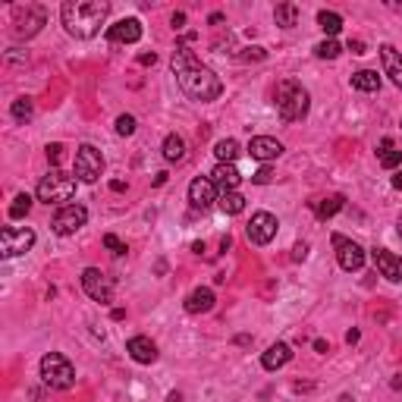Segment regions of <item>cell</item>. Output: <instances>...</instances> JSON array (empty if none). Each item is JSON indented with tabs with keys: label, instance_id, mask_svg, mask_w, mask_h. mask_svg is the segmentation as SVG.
Segmentation results:
<instances>
[{
	"label": "cell",
	"instance_id": "obj_1",
	"mask_svg": "<svg viewBox=\"0 0 402 402\" xmlns=\"http://www.w3.org/2000/svg\"><path fill=\"white\" fill-rule=\"evenodd\" d=\"M173 73L176 82H179L182 94H188L192 100H217L223 94V82L214 69H207L204 63L195 60V54L186 47V44H176L173 50Z\"/></svg>",
	"mask_w": 402,
	"mask_h": 402
},
{
	"label": "cell",
	"instance_id": "obj_2",
	"mask_svg": "<svg viewBox=\"0 0 402 402\" xmlns=\"http://www.w3.org/2000/svg\"><path fill=\"white\" fill-rule=\"evenodd\" d=\"M110 16V3L107 0H66L60 6L63 29L75 38H94L100 25Z\"/></svg>",
	"mask_w": 402,
	"mask_h": 402
},
{
	"label": "cell",
	"instance_id": "obj_3",
	"mask_svg": "<svg viewBox=\"0 0 402 402\" xmlns=\"http://www.w3.org/2000/svg\"><path fill=\"white\" fill-rule=\"evenodd\" d=\"M274 104H276V113H280L283 123H299V119H305L308 107H311V98H308V91L295 79H283L280 85H276Z\"/></svg>",
	"mask_w": 402,
	"mask_h": 402
},
{
	"label": "cell",
	"instance_id": "obj_4",
	"mask_svg": "<svg viewBox=\"0 0 402 402\" xmlns=\"http://www.w3.org/2000/svg\"><path fill=\"white\" fill-rule=\"evenodd\" d=\"M75 195V176L63 173L60 167H50V173L38 182V201L44 204H66L69 198Z\"/></svg>",
	"mask_w": 402,
	"mask_h": 402
},
{
	"label": "cell",
	"instance_id": "obj_5",
	"mask_svg": "<svg viewBox=\"0 0 402 402\" xmlns=\"http://www.w3.org/2000/svg\"><path fill=\"white\" fill-rule=\"evenodd\" d=\"M41 380L47 383L50 389H69L75 383V368L66 355L60 352H47L41 358Z\"/></svg>",
	"mask_w": 402,
	"mask_h": 402
},
{
	"label": "cell",
	"instance_id": "obj_6",
	"mask_svg": "<svg viewBox=\"0 0 402 402\" xmlns=\"http://www.w3.org/2000/svg\"><path fill=\"white\" fill-rule=\"evenodd\" d=\"M73 167H75V179L91 186V182H98L104 176V154L94 144H79Z\"/></svg>",
	"mask_w": 402,
	"mask_h": 402
},
{
	"label": "cell",
	"instance_id": "obj_7",
	"mask_svg": "<svg viewBox=\"0 0 402 402\" xmlns=\"http://www.w3.org/2000/svg\"><path fill=\"white\" fill-rule=\"evenodd\" d=\"M85 220H88L85 204H63V207H57L54 220H50V230H54L57 236H73V232H79L82 226H85Z\"/></svg>",
	"mask_w": 402,
	"mask_h": 402
},
{
	"label": "cell",
	"instance_id": "obj_8",
	"mask_svg": "<svg viewBox=\"0 0 402 402\" xmlns=\"http://www.w3.org/2000/svg\"><path fill=\"white\" fill-rule=\"evenodd\" d=\"M31 245H35V232L29 226H3V232H0V255L3 258L25 255Z\"/></svg>",
	"mask_w": 402,
	"mask_h": 402
},
{
	"label": "cell",
	"instance_id": "obj_9",
	"mask_svg": "<svg viewBox=\"0 0 402 402\" xmlns=\"http://www.w3.org/2000/svg\"><path fill=\"white\" fill-rule=\"evenodd\" d=\"M82 289L88 292V299L100 302V305H107V302L113 299V280L100 267H85V270H82Z\"/></svg>",
	"mask_w": 402,
	"mask_h": 402
},
{
	"label": "cell",
	"instance_id": "obj_10",
	"mask_svg": "<svg viewBox=\"0 0 402 402\" xmlns=\"http://www.w3.org/2000/svg\"><path fill=\"white\" fill-rule=\"evenodd\" d=\"M276 217L270 211H258V214H251V220H248V226H245V232H248V242H255V245H267V242H274V236H276Z\"/></svg>",
	"mask_w": 402,
	"mask_h": 402
},
{
	"label": "cell",
	"instance_id": "obj_11",
	"mask_svg": "<svg viewBox=\"0 0 402 402\" xmlns=\"http://www.w3.org/2000/svg\"><path fill=\"white\" fill-rule=\"evenodd\" d=\"M333 248H336V261L343 270H362L364 267V251L358 242L345 236H333Z\"/></svg>",
	"mask_w": 402,
	"mask_h": 402
},
{
	"label": "cell",
	"instance_id": "obj_12",
	"mask_svg": "<svg viewBox=\"0 0 402 402\" xmlns=\"http://www.w3.org/2000/svg\"><path fill=\"white\" fill-rule=\"evenodd\" d=\"M217 186H214L211 179H204V176H198V179L188 182V201H192V207H198V211H207V207L217 201Z\"/></svg>",
	"mask_w": 402,
	"mask_h": 402
},
{
	"label": "cell",
	"instance_id": "obj_13",
	"mask_svg": "<svg viewBox=\"0 0 402 402\" xmlns=\"http://www.w3.org/2000/svg\"><path fill=\"white\" fill-rule=\"evenodd\" d=\"M41 25H44V10L41 6H25V13L19 10L16 13V38H31V35H38L41 31Z\"/></svg>",
	"mask_w": 402,
	"mask_h": 402
},
{
	"label": "cell",
	"instance_id": "obj_14",
	"mask_svg": "<svg viewBox=\"0 0 402 402\" xmlns=\"http://www.w3.org/2000/svg\"><path fill=\"white\" fill-rule=\"evenodd\" d=\"M248 154L261 163L276 161V157L283 154V142H276V138H270V135H255L248 142Z\"/></svg>",
	"mask_w": 402,
	"mask_h": 402
},
{
	"label": "cell",
	"instance_id": "obj_15",
	"mask_svg": "<svg viewBox=\"0 0 402 402\" xmlns=\"http://www.w3.org/2000/svg\"><path fill=\"white\" fill-rule=\"evenodd\" d=\"M107 38H110L113 44H135L138 38H142V22H138V19H119L117 25L107 29Z\"/></svg>",
	"mask_w": 402,
	"mask_h": 402
},
{
	"label": "cell",
	"instance_id": "obj_16",
	"mask_svg": "<svg viewBox=\"0 0 402 402\" xmlns=\"http://www.w3.org/2000/svg\"><path fill=\"white\" fill-rule=\"evenodd\" d=\"M380 66L396 88H402V54L393 44H380Z\"/></svg>",
	"mask_w": 402,
	"mask_h": 402
},
{
	"label": "cell",
	"instance_id": "obj_17",
	"mask_svg": "<svg viewBox=\"0 0 402 402\" xmlns=\"http://www.w3.org/2000/svg\"><path fill=\"white\" fill-rule=\"evenodd\" d=\"M211 182L220 188V192H236L239 182H242V173L236 170V163H217L211 173Z\"/></svg>",
	"mask_w": 402,
	"mask_h": 402
},
{
	"label": "cell",
	"instance_id": "obj_18",
	"mask_svg": "<svg viewBox=\"0 0 402 402\" xmlns=\"http://www.w3.org/2000/svg\"><path fill=\"white\" fill-rule=\"evenodd\" d=\"M374 264L380 270V276H387L389 283H399L402 280V261L387 248H374Z\"/></svg>",
	"mask_w": 402,
	"mask_h": 402
},
{
	"label": "cell",
	"instance_id": "obj_19",
	"mask_svg": "<svg viewBox=\"0 0 402 402\" xmlns=\"http://www.w3.org/2000/svg\"><path fill=\"white\" fill-rule=\"evenodd\" d=\"M126 352H129L138 364H154L157 362V345L151 343L148 336H132L129 343H126Z\"/></svg>",
	"mask_w": 402,
	"mask_h": 402
},
{
	"label": "cell",
	"instance_id": "obj_20",
	"mask_svg": "<svg viewBox=\"0 0 402 402\" xmlns=\"http://www.w3.org/2000/svg\"><path fill=\"white\" fill-rule=\"evenodd\" d=\"M214 302H217L214 289L198 286V289H192V292L186 295V311H188V314H207V311L214 308Z\"/></svg>",
	"mask_w": 402,
	"mask_h": 402
},
{
	"label": "cell",
	"instance_id": "obj_21",
	"mask_svg": "<svg viewBox=\"0 0 402 402\" xmlns=\"http://www.w3.org/2000/svg\"><path fill=\"white\" fill-rule=\"evenodd\" d=\"M289 362H292V349H289L286 343H274V345H270V349L261 355L264 371H280V368H286Z\"/></svg>",
	"mask_w": 402,
	"mask_h": 402
},
{
	"label": "cell",
	"instance_id": "obj_22",
	"mask_svg": "<svg viewBox=\"0 0 402 402\" xmlns=\"http://www.w3.org/2000/svg\"><path fill=\"white\" fill-rule=\"evenodd\" d=\"M311 204V211H314V217L318 220H327V217H333V214H339L343 211V204H345V198L339 192H333V195H324V198H314V201H308Z\"/></svg>",
	"mask_w": 402,
	"mask_h": 402
},
{
	"label": "cell",
	"instance_id": "obj_23",
	"mask_svg": "<svg viewBox=\"0 0 402 402\" xmlns=\"http://www.w3.org/2000/svg\"><path fill=\"white\" fill-rule=\"evenodd\" d=\"M163 161H167V163L186 161V142H182L179 135H167V138H163Z\"/></svg>",
	"mask_w": 402,
	"mask_h": 402
},
{
	"label": "cell",
	"instance_id": "obj_24",
	"mask_svg": "<svg viewBox=\"0 0 402 402\" xmlns=\"http://www.w3.org/2000/svg\"><path fill=\"white\" fill-rule=\"evenodd\" d=\"M352 88H358V91H377L380 88V75L374 69H358V73H352Z\"/></svg>",
	"mask_w": 402,
	"mask_h": 402
},
{
	"label": "cell",
	"instance_id": "obj_25",
	"mask_svg": "<svg viewBox=\"0 0 402 402\" xmlns=\"http://www.w3.org/2000/svg\"><path fill=\"white\" fill-rule=\"evenodd\" d=\"M217 204H220V211L223 214H242L245 211V198L239 192H220V198H217Z\"/></svg>",
	"mask_w": 402,
	"mask_h": 402
},
{
	"label": "cell",
	"instance_id": "obj_26",
	"mask_svg": "<svg viewBox=\"0 0 402 402\" xmlns=\"http://www.w3.org/2000/svg\"><path fill=\"white\" fill-rule=\"evenodd\" d=\"M274 19H276L280 29H292V25L299 22V6H295V3H280L274 10Z\"/></svg>",
	"mask_w": 402,
	"mask_h": 402
},
{
	"label": "cell",
	"instance_id": "obj_27",
	"mask_svg": "<svg viewBox=\"0 0 402 402\" xmlns=\"http://www.w3.org/2000/svg\"><path fill=\"white\" fill-rule=\"evenodd\" d=\"M214 154H217L220 163H232L239 157V142L236 138H220V142L214 144Z\"/></svg>",
	"mask_w": 402,
	"mask_h": 402
},
{
	"label": "cell",
	"instance_id": "obj_28",
	"mask_svg": "<svg viewBox=\"0 0 402 402\" xmlns=\"http://www.w3.org/2000/svg\"><path fill=\"white\" fill-rule=\"evenodd\" d=\"M318 25L324 29L327 38H333L339 29H343V16H339V13H330V10H320L318 13Z\"/></svg>",
	"mask_w": 402,
	"mask_h": 402
},
{
	"label": "cell",
	"instance_id": "obj_29",
	"mask_svg": "<svg viewBox=\"0 0 402 402\" xmlns=\"http://www.w3.org/2000/svg\"><path fill=\"white\" fill-rule=\"evenodd\" d=\"M10 113H13L16 123H29L31 113H35V104H31V98H16V100H13V107H10Z\"/></svg>",
	"mask_w": 402,
	"mask_h": 402
},
{
	"label": "cell",
	"instance_id": "obj_30",
	"mask_svg": "<svg viewBox=\"0 0 402 402\" xmlns=\"http://www.w3.org/2000/svg\"><path fill=\"white\" fill-rule=\"evenodd\" d=\"M29 211H31V195H16L13 198V204H10V217L13 220H22V217H29Z\"/></svg>",
	"mask_w": 402,
	"mask_h": 402
},
{
	"label": "cell",
	"instance_id": "obj_31",
	"mask_svg": "<svg viewBox=\"0 0 402 402\" xmlns=\"http://www.w3.org/2000/svg\"><path fill=\"white\" fill-rule=\"evenodd\" d=\"M314 54H318L320 60H336V57L343 54V47H339L336 38H327V41H320L318 47H314Z\"/></svg>",
	"mask_w": 402,
	"mask_h": 402
},
{
	"label": "cell",
	"instance_id": "obj_32",
	"mask_svg": "<svg viewBox=\"0 0 402 402\" xmlns=\"http://www.w3.org/2000/svg\"><path fill=\"white\" fill-rule=\"evenodd\" d=\"M380 167L383 170H396V167H402V151H380Z\"/></svg>",
	"mask_w": 402,
	"mask_h": 402
},
{
	"label": "cell",
	"instance_id": "obj_33",
	"mask_svg": "<svg viewBox=\"0 0 402 402\" xmlns=\"http://www.w3.org/2000/svg\"><path fill=\"white\" fill-rule=\"evenodd\" d=\"M117 132L119 135H132V132H135V117H129V113L117 117Z\"/></svg>",
	"mask_w": 402,
	"mask_h": 402
},
{
	"label": "cell",
	"instance_id": "obj_34",
	"mask_svg": "<svg viewBox=\"0 0 402 402\" xmlns=\"http://www.w3.org/2000/svg\"><path fill=\"white\" fill-rule=\"evenodd\" d=\"M270 179H274V170H270V167H267V163H264V167H261V170H258V173H255V176H251V182H258V186H267V182H270Z\"/></svg>",
	"mask_w": 402,
	"mask_h": 402
},
{
	"label": "cell",
	"instance_id": "obj_35",
	"mask_svg": "<svg viewBox=\"0 0 402 402\" xmlns=\"http://www.w3.org/2000/svg\"><path fill=\"white\" fill-rule=\"evenodd\" d=\"M239 57H242V60H264V57H267V50H264V47H245Z\"/></svg>",
	"mask_w": 402,
	"mask_h": 402
},
{
	"label": "cell",
	"instance_id": "obj_36",
	"mask_svg": "<svg viewBox=\"0 0 402 402\" xmlns=\"http://www.w3.org/2000/svg\"><path fill=\"white\" fill-rule=\"evenodd\" d=\"M104 245H107V248L113 251V255H126V245L119 242L117 236H104Z\"/></svg>",
	"mask_w": 402,
	"mask_h": 402
},
{
	"label": "cell",
	"instance_id": "obj_37",
	"mask_svg": "<svg viewBox=\"0 0 402 402\" xmlns=\"http://www.w3.org/2000/svg\"><path fill=\"white\" fill-rule=\"evenodd\" d=\"M60 157H63V144H47V161L50 163H54V167H57V163H60Z\"/></svg>",
	"mask_w": 402,
	"mask_h": 402
},
{
	"label": "cell",
	"instance_id": "obj_38",
	"mask_svg": "<svg viewBox=\"0 0 402 402\" xmlns=\"http://www.w3.org/2000/svg\"><path fill=\"white\" fill-rule=\"evenodd\" d=\"M305 255H308V245H305V242H299V245L292 248V258H295V261H302Z\"/></svg>",
	"mask_w": 402,
	"mask_h": 402
},
{
	"label": "cell",
	"instance_id": "obj_39",
	"mask_svg": "<svg viewBox=\"0 0 402 402\" xmlns=\"http://www.w3.org/2000/svg\"><path fill=\"white\" fill-rule=\"evenodd\" d=\"M138 63H142V66H154V63H157V54H142V57H138Z\"/></svg>",
	"mask_w": 402,
	"mask_h": 402
},
{
	"label": "cell",
	"instance_id": "obj_40",
	"mask_svg": "<svg viewBox=\"0 0 402 402\" xmlns=\"http://www.w3.org/2000/svg\"><path fill=\"white\" fill-rule=\"evenodd\" d=\"M349 50L352 54H364V41H349Z\"/></svg>",
	"mask_w": 402,
	"mask_h": 402
},
{
	"label": "cell",
	"instance_id": "obj_41",
	"mask_svg": "<svg viewBox=\"0 0 402 402\" xmlns=\"http://www.w3.org/2000/svg\"><path fill=\"white\" fill-rule=\"evenodd\" d=\"M182 22H186V16H182V13H173V29H182Z\"/></svg>",
	"mask_w": 402,
	"mask_h": 402
},
{
	"label": "cell",
	"instance_id": "obj_42",
	"mask_svg": "<svg viewBox=\"0 0 402 402\" xmlns=\"http://www.w3.org/2000/svg\"><path fill=\"white\" fill-rule=\"evenodd\" d=\"M393 188H399V192H402V170H396V176H393Z\"/></svg>",
	"mask_w": 402,
	"mask_h": 402
},
{
	"label": "cell",
	"instance_id": "obj_43",
	"mask_svg": "<svg viewBox=\"0 0 402 402\" xmlns=\"http://www.w3.org/2000/svg\"><path fill=\"white\" fill-rule=\"evenodd\" d=\"M110 188H113V192H126V182H119V179H113V182H110Z\"/></svg>",
	"mask_w": 402,
	"mask_h": 402
},
{
	"label": "cell",
	"instance_id": "obj_44",
	"mask_svg": "<svg viewBox=\"0 0 402 402\" xmlns=\"http://www.w3.org/2000/svg\"><path fill=\"white\" fill-rule=\"evenodd\" d=\"M207 22H211V25H220V22H223V16H220V13H211V19H207Z\"/></svg>",
	"mask_w": 402,
	"mask_h": 402
},
{
	"label": "cell",
	"instance_id": "obj_45",
	"mask_svg": "<svg viewBox=\"0 0 402 402\" xmlns=\"http://www.w3.org/2000/svg\"><path fill=\"white\" fill-rule=\"evenodd\" d=\"M179 399H182L179 393H170V396H167V402H179Z\"/></svg>",
	"mask_w": 402,
	"mask_h": 402
},
{
	"label": "cell",
	"instance_id": "obj_46",
	"mask_svg": "<svg viewBox=\"0 0 402 402\" xmlns=\"http://www.w3.org/2000/svg\"><path fill=\"white\" fill-rule=\"evenodd\" d=\"M393 387H396V389H402V374H399V377H396V380H393Z\"/></svg>",
	"mask_w": 402,
	"mask_h": 402
},
{
	"label": "cell",
	"instance_id": "obj_47",
	"mask_svg": "<svg viewBox=\"0 0 402 402\" xmlns=\"http://www.w3.org/2000/svg\"><path fill=\"white\" fill-rule=\"evenodd\" d=\"M339 402H355V399H352V396H339Z\"/></svg>",
	"mask_w": 402,
	"mask_h": 402
},
{
	"label": "cell",
	"instance_id": "obj_48",
	"mask_svg": "<svg viewBox=\"0 0 402 402\" xmlns=\"http://www.w3.org/2000/svg\"><path fill=\"white\" fill-rule=\"evenodd\" d=\"M399 236H402V220H399Z\"/></svg>",
	"mask_w": 402,
	"mask_h": 402
}]
</instances>
